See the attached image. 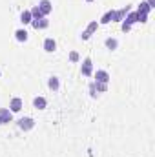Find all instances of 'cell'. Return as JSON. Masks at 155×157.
<instances>
[{
  "instance_id": "7c38bea8",
  "label": "cell",
  "mask_w": 155,
  "mask_h": 157,
  "mask_svg": "<svg viewBox=\"0 0 155 157\" xmlns=\"http://www.w3.org/2000/svg\"><path fill=\"white\" fill-rule=\"evenodd\" d=\"M47 88L51 91H59L60 90V78L57 77V75H51V77L47 78Z\"/></svg>"
},
{
  "instance_id": "484cf974",
  "label": "cell",
  "mask_w": 155,
  "mask_h": 157,
  "mask_svg": "<svg viewBox=\"0 0 155 157\" xmlns=\"http://www.w3.org/2000/svg\"><path fill=\"white\" fill-rule=\"evenodd\" d=\"M84 2H88V4H91V2H95V0H84Z\"/></svg>"
},
{
  "instance_id": "ac0fdd59",
  "label": "cell",
  "mask_w": 155,
  "mask_h": 157,
  "mask_svg": "<svg viewBox=\"0 0 155 157\" xmlns=\"http://www.w3.org/2000/svg\"><path fill=\"white\" fill-rule=\"evenodd\" d=\"M150 11H152V7H150L146 2H141V4L137 6V13H141V15H150Z\"/></svg>"
},
{
  "instance_id": "9c48e42d",
  "label": "cell",
  "mask_w": 155,
  "mask_h": 157,
  "mask_svg": "<svg viewBox=\"0 0 155 157\" xmlns=\"http://www.w3.org/2000/svg\"><path fill=\"white\" fill-rule=\"evenodd\" d=\"M130 11H131V6H124V7H120V9H115L113 22H122V20H124V17H126Z\"/></svg>"
},
{
  "instance_id": "ba28073f",
  "label": "cell",
  "mask_w": 155,
  "mask_h": 157,
  "mask_svg": "<svg viewBox=\"0 0 155 157\" xmlns=\"http://www.w3.org/2000/svg\"><path fill=\"white\" fill-rule=\"evenodd\" d=\"M37 6H39V9L42 11L44 17H49L51 11H53V4H51V0H40Z\"/></svg>"
},
{
  "instance_id": "cb8c5ba5",
  "label": "cell",
  "mask_w": 155,
  "mask_h": 157,
  "mask_svg": "<svg viewBox=\"0 0 155 157\" xmlns=\"http://www.w3.org/2000/svg\"><path fill=\"white\" fill-rule=\"evenodd\" d=\"M131 28H133V26H130V24H126V22H120V29H122L124 33H130Z\"/></svg>"
},
{
  "instance_id": "d4e9b609",
  "label": "cell",
  "mask_w": 155,
  "mask_h": 157,
  "mask_svg": "<svg viewBox=\"0 0 155 157\" xmlns=\"http://www.w3.org/2000/svg\"><path fill=\"white\" fill-rule=\"evenodd\" d=\"M146 4H148V6H150L152 9H153V7H155V0H146Z\"/></svg>"
},
{
  "instance_id": "277c9868",
  "label": "cell",
  "mask_w": 155,
  "mask_h": 157,
  "mask_svg": "<svg viewBox=\"0 0 155 157\" xmlns=\"http://www.w3.org/2000/svg\"><path fill=\"white\" fill-rule=\"evenodd\" d=\"M93 77H95V82H104V84H110L112 80V75L108 70H97L93 71Z\"/></svg>"
},
{
  "instance_id": "603a6c76",
  "label": "cell",
  "mask_w": 155,
  "mask_h": 157,
  "mask_svg": "<svg viewBox=\"0 0 155 157\" xmlns=\"http://www.w3.org/2000/svg\"><path fill=\"white\" fill-rule=\"evenodd\" d=\"M137 22L146 24V22H148V15H141V13H137Z\"/></svg>"
},
{
  "instance_id": "e0dca14e",
  "label": "cell",
  "mask_w": 155,
  "mask_h": 157,
  "mask_svg": "<svg viewBox=\"0 0 155 157\" xmlns=\"http://www.w3.org/2000/svg\"><path fill=\"white\" fill-rule=\"evenodd\" d=\"M122 22H126V24H130V26L137 24V11H130V13L124 17V20H122Z\"/></svg>"
},
{
  "instance_id": "7402d4cb",
  "label": "cell",
  "mask_w": 155,
  "mask_h": 157,
  "mask_svg": "<svg viewBox=\"0 0 155 157\" xmlns=\"http://www.w3.org/2000/svg\"><path fill=\"white\" fill-rule=\"evenodd\" d=\"M97 95H99V93H97V90H95V84L91 82V84H89V97H91V99H97Z\"/></svg>"
},
{
  "instance_id": "44dd1931",
  "label": "cell",
  "mask_w": 155,
  "mask_h": 157,
  "mask_svg": "<svg viewBox=\"0 0 155 157\" xmlns=\"http://www.w3.org/2000/svg\"><path fill=\"white\" fill-rule=\"evenodd\" d=\"M68 60H70V62H73V64H77L78 60H80V55H78V51H75V49H73V51H70V55H68Z\"/></svg>"
},
{
  "instance_id": "8fae6325",
  "label": "cell",
  "mask_w": 155,
  "mask_h": 157,
  "mask_svg": "<svg viewBox=\"0 0 155 157\" xmlns=\"http://www.w3.org/2000/svg\"><path fill=\"white\" fill-rule=\"evenodd\" d=\"M15 40L17 42H28V39H29V33L26 31V28H18V29H15Z\"/></svg>"
},
{
  "instance_id": "6da1fadb",
  "label": "cell",
  "mask_w": 155,
  "mask_h": 157,
  "mask_svg": "<svg viewBox=\"0 0 155 157\" xmlns=\"http://www.w3.org/2000/svg\"><path fill=\"white\" fill-rule=\"evenodd\" d=\"M17 126H18L22 132H31V130L37 126V122H35L33 117H22V119L17 121Z\"/></svg>"
},
{
  "instance_id": "5b68a950",
  "label": "cell",
  "mask_w": 155,
  "mask_h": 157,
  "mask_svg": "<svg viewBox=\"0 0 155 157\" xmlns=\"http://www.w3.org/2000/svg\"><path fill=\"white\" fill-rule=\"evenodd\" d=\"M42 48H44L46 53H55L57 51V40L53 37H46L44 42H42Z\"/></svg>"
},
{
  "instance_id": "5bb4252c",
  "label": "cell",
  "mask_w": 155,
  "mask_h": 157,
  "mask_svg": "<svg viewBox=\"0 0 155 157\" xmlns=\"http://www.w3.org/2000/svg\"><path fill=\"white\" fill-rule=\"evenodd\" d=\"M104 46H106V49L115 51L117 48H119V40H117L115 37H108V39L104 40Z\"/></svg>"
},
{
  "instance_id": "4fadbf2b",
  "label": "cell",
  "mask_w": 155,
  "mask_h": 157,
  "mask_svg": "<svg viewBox=\"0 0 155 157\" xmlns=\"http://www.w3.org/2000/svg\"><path fill=\"white\" fill-rule=\"evenodd\" d=\"M0 119H2L4 124H9V122L13 121V113H11V110H9V108H0Z\"/></svg>"
},
{
  "instance_id": "30bf717a",
  "label": "cell",
  "mask_w": 155,
  "mask_h": 157,
  "mask_svg": "<svg viewBox=\"0 0 155 157\" xmlns=\"http://www.w3.org/2000/svg\"><path fill=\"white\" fill-rule=\"evenodd\" d=\"M33 108H35V110H46V108H47V99L42 97V95L33 97Z\"/></svg>"
},
{
  "instance_id": "52a82bcc",
  "label": "cell",
  "mask_w": 155,
  "mask_h": 157,
  "mask_svg": "<svg viewBox=\"0 0 155 157\" xmlns=\"http://www.w3.org/2000/svg\"><path fill=\"white\" fill-rule=\"evenodd\" d=\"M22 108H24V101H22L20 97H13L11 102H9V110H11V113H18V112H22Z\"/></svg>"
},
{
  "instance_id": "3957f363",
  "label": "cell",
  "mask_w": 155,
  "mask_h": 157,
  "mask_svg": "<svg viewBox=\"0 0 155 157\" xmlns=\"http://www.w3.org/2000/svg\"><path fill=\"white\" fill-rule=\"evenodd\" d=\"M97 28H99V22H97V20H91V22L88 24V28L80 33V39H82V40H89V39H91V35L97 31Z\"/></svg>"
},
{
  "instance_id": "d6986e66",
  "label": "cell",
  "mask_w": 155,
  "mask_h": 157,
  "mask_svg": "<svg viewBox=\"0 0 155 157\" xmlns=\"http://www.w3.org/2000/svg\"><path fill=\"white\" fill-rule=\"evenodd\" d=\"M29 13H31L33 20H37V18H42V17H44V15H42V11L39 9V6H33V7L29 9Z\"/></svg>"
},
{
  "instance_id": "8992f818",
  "label": "cell",
  "mask_w": 155,
  "mask_h": 157,
  "mask_svg": "<svg viewBox=\"0 0 155 157\" xmlns=\"http://www.w3.org/2000/svg\"><path fill=\"white\" fill-rule=\"evenodd\" d=\"M31 28L37 29V31L47 29V28H49V18H47V17H42V18H37V20H31Z\"/></svg>"
},
{
  "instance_id": "ffe728a7",
  "label": "cell",
  "mask_w": 155,
  "mask_h": 157,
  "mask_svg": "<svg viewBox=\"0 0 155 157\" xmlns=\"http://www.w3.org/2000/svg\"><path fill=\"white\" fill-rule=\"evenodd\" d=\"M93 84H95L97 93H106V91H108V84H104V82H95V80H93Z\"/></svg>"
},
{
  "instance_id": "4316f807",
  "label": "cell",
  "mask_w": 155,
  "mask_h": 157,
  "mask_svg": "<svg viewBox=\"0 0 155 157\" xmlns=\"http://www.w3.org/2000/svg\"><path fill=\"white\" fill-rule=\"evenodd\" d=\"M2 124H4V122H2V119H0V126H2Z\"/></svg>"
},
{
  "instance_id": "9a60e30c",
  "label": "cell",
  "mask_w": 155,
  "mask_h": 157,
  "mask_svg": "<svg viewBox=\"0 0 155 157\" xmlns=\"http://www.w3.org/2000/svg\"><path fill=\"white\" fill-rule=\"evenodd\" d=\"M113 15H115V9L106 11V13L102 15V18L99 20V24H110V22H113Z\"/></svg>"
},
{
  "instance_id": "2e32d148",
  "label": "cell",
  "mask_w": 155,
  "mask_h": 157,
  "mask_svg": "<svg viewBox=\"0 0 155 157\" xmlns=\"http://www.w3.org/2000/svg\"><path fill=\"white\" fill-rule=\"evenodd\" d=\"M31 20H33V17H31L29 9H24V11L20 13V22H22L24 26H28V24H31Z\"/></svg>"
},
{
  "instance_id": "7a4b0ae2",
  "label": "cell",
  "mask_w": 155,
  "mask_h": 157,
  "mask_svg": "<svg viewBox=\"0 0 155 157\" xmlns=\"http://www.w3.org/2000/svg\"><path fill=\"white\" fill-rule=\"evenodd\" d=\"M80 73H82L84 77H91V75H93V60H91V57H86V59L82 60Z\"/></svg>"
},
{
  "instance_id": "83f0119b",
  "label": "cell",
  "mask_w": 155,
  "mask_h": 157,
  "mask_svg": "<svg viewBox=\"0 0 155 157\" xmlns=\"http://www.w3.org/2000/svg\"><path fill=\"white\" fill-rule=\"evenodd\" d=\"M0 77H2V71H0Z\"/></svg>"
}]
</instances>
